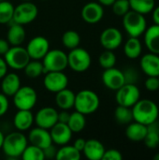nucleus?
Listing matches in <instances>:
<instances>
[{"instance_id":"aec40b11","label":"nucleus","mask_w":159,"mask_h":160,"mask_svg":"<svg viewBox=\"0 0 159 160\" xmlns=\"http://www.w3.org/2000/svg\"><path fill=\"white\" fill-rule=\"evenodd\" d=\"M105 147L99 141L96 139H91L86 141L85 146L82 150L85 158L89 160H102L105 153Z\"/></svg>"},{"instance_id":"8fccbe9b","label":"nucleus","mask_w":159,"mask_h":160,"mask_svg":"<svg viewBox=\"0 0 159 160\" xmlns=\"http://www.w3.org/2000/svg\"><path fill=\"white\" fill-rule=\"evenodd\" d=\"M97 1H98V3L101 4L102 6H107V7H109V6H112L115 0H97Z\"/></svg>"},{"instance_id":"0eeeda50","label":"nucleus","mask_w":159,"mask_h":160,"mask_svg":"<svg viewBox=\"0 0 159 160\" xmlns=\"http://www.w3.org/2000/svg\"><path fill=\"white\" fill-rule=\"evenodd\" d=\"M68 67L75 72H84L86 71L92 63L90 53L83 48H75L70 50L67 54Z\"/></svg>"},{"instance_id":"37998d69","label":"nucleus","mask_w":159,"mask_h":160,"mask_svg":"<svg viewBox=\"0 0 159 160\" xmlns=\"http://www.w3.org/2000/svg\"><path fill=\"white\" fill-rule=\"evenodd\" d=\"M43 152H44V157L45 158H55V156H56V152L57 150L55 149V147L53 146V144L46 147L45 149H43Z\"/></svg>"},{"instance_id":"423d86ee","label":"nucleus","mask_w":159,"mask_h":160,"mask_svg":"<svg viewBox=\"0 0 159 160\" xmlns=\"http://www.w3.org/2000/svg\"><path fill=\"white\" fill-rule=\"evenodd\" d=\"M4 59L8 68L21 70L25 68L28 62L31 60L25 48L20 46H12L5 53Z\"/></svg>"},{"instance_id":"a211bd4d","label":"nucleus","mask_w":159,"mask_h":160,"mask_svg":"<svg viewBox=\"0 0 159 160\" xmlns=\"http://www.w3.org/2000/svg\"><path fill=\"white\" fill-rule=\"evenodd\" d=\"M28 142L41 149H45L46 147L52 144L49 129H45L39 127L31 129L28 135Z\"/></svg>"},{"instance_id":"79ce46f5","label":"nucleus","mask_w":159,"mask_h":160,"mask_svg":"<svg viewBox=\"0 0 159 160\" xmlns=\"http://www.w3.org/2000/svg\"><path fill=\"white\" fill-rule=\"evenodd\" d=\"M8 106L9 103L7 100V97L5 94L0 93V117L7 113L8 110Z\"/></svg>"},{"instance_id":"c85d7f7f","label":"nucleus","mask_w":159,"mask_h":160,"mask_svg":"<svg viewBox=\"0 0 159 160\" xmlns=\"http://www.w3.org/2000/svg\"><path fill=\"white\" fill-rule=\"evenodd\" d=\"M82 158L81 152L73 145H62L56 152V160H80Z\"/></svg>"},{"instance_id":"72a5a7b5","label":"nucleus","mask_w":159,"mask_h":160,"mask_svg":"<svg viewBox=\"0 0 159 160\" xmlns=\"http://www.w3.org/2000/svg\"><path fill=\"white\" fill-rule=\"evenodd\" d=\"M62 42L67 49L72 50L79 47L81 42V37L77 31L67 30L62 36Z\"/></svg>"},{"instance_id":"ea45409f","label":"nucleus","mask_w":159,"mask_h":160,"mask_svg":"<svg viewBox=\"0 0 159 160\" xmlns=\"http://www.w3.org/2000/svg\"><path fill=\"white\" fill-rule=\"evenodd\" d=\"M123 156L120 151L116 149H110L105 150V153L103 155L102 160H122Z\"/></svg>"},{"instance_id":"49530a36","label":"nucleus","mask_w":159,"mask_h":160,"mask_svg":"<svg viewBox=\"0 0 159 160\" xmlns=\"http://www.w3.org/2000/svg\"><path fill=\"white\" fill-rule=\"evenodd\" d=\"M7 68H8V67H7L5 59L0 56V80L7 73Z\"/></svg>"},{"instance_id":"ddd939ff","label":"nucleus","mask_w":159,"mask_h":160,"mask_svg":"<svg viewBox=\"0 0 159 160\" xmlns=\"http://www.w3.org/2000/svg\"><path fill=\"white\" fill-rule=\"evenodd\" d=\"M58 122V112L52 107H44L37 111L34 116V123L37 127L51 129Z\"/></svg>"},{"instance_id":"cd10ccee","label":"nucleus","mask_w":159,"mask_h":160,"mask_svg":"<svg viewBox=\"0 0 159 160\" xmlns=\"http://www.w3.org/2000/svg\"><path fill=\"white\" fill-rule=\"evenodd\" d=\"M148 131L143 140L145 145L150 149H155L159 145V125L157 122L147 126Z\"/></svg>"},{"instance_id":"4468645a","label":"nucleus","mask_w":159,"mask_h":160,"mask_svg":"<svg viewBox=\"0 0 159 160\" xmlns=\"http://www.w3.org/2000/svg\"><path fill=\"white\" fill-rule=\"evenodd\" d=\"M102 82L103 84L111 90H118L126 83L124 72L116 68H106L102 73Z\"/></svg>"},{"instance_id":"603ef678","label":"nucleus","mask_w":159,"mask_h":160,"mask_svg":"<svg viewBox=\"0 0 159 160\" xmlns=\"http://www.w3.org/2000/svg\"><path fill=\"white\" fill-rule=\"evenodd\" d=\"M155 160H159V153L158 154H157L156 156H154V158H153Z\"/></svg>"},{"instance_id":"20e7f679","label":"nucleus","mask_w":159,"mask_h":160,"mask_svg":"<svg viewBox=\"0 0 159 160\" xmlns=\"http://www.w3.org/2000/svg\"><path fill=\"white\" fill-rule=\"evenodd\" d=\"M123 26L129 37L139 38L144 34L147 22L143 14L130 9L123 16Z\"/></svg>"},{"instance_id":"2f4dec72","label":"nucleus","mask_w":159,"mask_h":160,"mask_svg":"<svg viewBox=\"0 0 159 160\" xmlns=\"http://www.w3.org/2000/svg\"><path fill=\"white\" fill-rule=\"evenodd\" d=\"M23 70H24L25 75L29 79L38 78L43 73H45V69H44L42 62H40L39 60H34V59L28 62V64L25 66Z\"/></svg>"},{"instance_id":"9b49d317","label":"nucleus","mask_w":159,"mask_h":160,"mask_svg":"<svg viewBox=\"0 0 159 160\" xmlns=\"http://www.w3.org/2000/svg\"><path fill=\"white\" fill-rule=\"evenodd\" d=\"M44 87L52 93H57L68 84V78L63 71H49L45 73L43 80Z\"/></svg>"},{"instance_id":"bb28decb","label":"nucleus","mask_w":159,"mask_h":160,"mask_svg":"<svg viewBox=\"0 0 159 160\" xmlns=\"http://www.w3.org/2000/svg\"><path fill=\"white\" fill-rule=\"evenodd\" d=\"M142 52V45L139 38L130 37L125 43L124 52L129 59H137L141 56Z\"/></svg>"},{"instance_id":"7ed1b4c3","label":"nucleus","mask_w":159,"mask_h":160,"mask_svg":"<svg viewBox=\"0 0 159 160\" xmlns=\"http://www.w3.org/2000/svg\"><path fill=\"white\" fill-rule=\"evenodd\" d=\"M100 100L97 94L92 90L84 89L78 92L75 96L74 108L77 112L87 115L94 113L99 108Z\"/></svg>"},{"instance_id":"f257e3e1","label":"nucleus","mask_w":159,"mask_h":160,"mask_svg":"<svg viewBox=\"0 0 159 160\" xmlns=\"http://www.w3.org/2000/svg\"><path fill=\"white\" fill-rule=\"evenodd\" d=\"M133 121L149 126L157 121L159 109L157 103L151 99H139L138 102L131 108Z\"/></svg>"},{"instance_id":"39448f33","label":"nucleus","mask_w":159,"mask_h":160,"mask_svg":"<svg viewBox=\"0 0 159 160\" xmlns=\"http://www.w3.org/2000/svg\"><path fill=\"white\" fill-rule=\"evenodd\" d=\"M42 64L45 73L49 71H64L68 67L67 54L62 50H49L42 58Z\"/></svg>"},{"instance_id":"473e14b6","label":"nucleus","mask_w":159,"mask_h":160,"mask_svg":"<svg viewBox=\"0 0 159 160\" xmlns=\"http://www.w3.org/2000/svg\"><path fill=\"white\" fill-rule=\"evenodd\" d=\"M114 117L118 124L120 125H128L133 121L132 110L129 107H125L118 105L114 111Z\"/></svg>"},{"instance_id":"5fc2aeb1","label":"nucleus","mask_w":159,"mask_h":160,"mask_svg":"<svg viewBox=\"0 0 159 160\" xmlns=\"http://www.w3.org/2000/svg\"><path fill=\"white\" fill-rule=\"evenodd\" d=\"M0 1H3V0H0Z\"/></svg>"},{"instance_id":"4be33fe9","label":"nucleus","mask_w":159,"mask_h":160,"mask_svg":"<svg viewBox=\"0 0 159 160\" xmlns=\"http://www.w3.org/2000/svg\"><path fill=\"white\" fill-rule=\"evenodd\" d=\"M34 124V115L31 110H18L13 118V125L19 131H25L31 128Z\"/></svg>"},{"instance_id":"58836bf2","label":"nucleus","mask_w":159,"mask_h":160,"mask_svg":"<svg viewBox=\"0 0 159 160\" xmlns=\"http://www.w3.org/2000/svg\"><path fill=\"white\" fill-rule=\"evenodd\" d=\"M144 85H145V88L148 91H151V92L157 91L159 89V78L158 77L149 76L146 79Z\"/></svg>"},{"instance_id":"1a4fd4ad","label":"nucleus","mask_w":159,"mask_h":160,"mask_svg":"<svg viewBox=\"0 0 159 160\" xmlns=\"http://www.w3.org/2000/svg\"><path fill=\"white\" fill-rule=\"evenodd\" d=\"M141 98V91L134 83H125L116 90L115 99L118 105L132 108Z\"/></svg>"},{"instance_id":"de8ad7c7","label":"nucleus","mask_w":159,"mask_h":160,"mask_svg":"<svg viewBox=\"0 0 159 160\" xmlns=\"http://www.w3.org/2000/svg\"><path fill=\"white\" fill-rule=\"evenodd\" d=\"M85 142H86V141H85V140H83V139L80 138V139H77V140L74 142L73 146H74L77 150H79V151L82 153V150H83V148H84V146H85Z\"/></svg>"},{"instance_id":"a878e982","label":"nucleus","mask_w":159,"mask_h":160,"mask_svg":"<svg viewBox=\"0 0 159 160\" xmlns=\"http://www.w3.org/2000/svg\"><path fill=\"white\" fill-rule=\"evenodd\" d=\"M25 39V29L23 25L14 22L9 26L7 34V40L11 46H20Z\"/></svg>"},{"instance_id":"3c124183","label":"nucleus","mask_w":159,"mask_h":160,"mask_svg":"<svg viewBox=\"0 0 159 160\" xmlns=\"http://www.w3.org/2000/svg\"><path fill=\"white\" fill-rule=\"evenodd\" d=\"M4 134L0 131V149L2 148V145H3V141H4Z\"/></svg>"},{"instance_id":"c9c22d12","label":"nucleus","mask_w":159,"mask_h":160,"mask_svg":"<svg viewBox=\"0 0 159 160\" xmlns=\"http://www.w3.org/2000/svg\"><path fill=\"white\" fill-rule=\"evenodd\" d=\"M22 159L24 160H44L45 157H44V152L43 149L30 144L27 145L24 149V151L22 152Z\"/></svg>"},{"instance_id":"9d476101","label":"nucleus","mask_w":159,"mask_h":160,"mask_svg":"<svg viewBox=\"0 0 159 160\" xmlns=\"http://www.w3.org/2000/svg\"><path fill=\"white\" fill-rule=\"evenodd\" d=\"M38 14L37 7L30 1H23V3L14 8L12 21L16 23L24 25L36 20Z\"/></svg>"},{"instance_id":"4c0bfd02","label":"nucleus","mask_w":159,"mask_h":160,"mask_svg":"<svg viewBox=\"0 0 159 160\" xmlns=\"http://www.w3.org/2000/svg\"><path fill=\"white\" fill-rule=\"evenodd\" d=\"M112 11L117 16H124L130 10V5L128 0H115L112 5Z\"/></svg>"},{"instance_id":"e433bc0d","label":"nucleus","mask_w":159,"mask_h":160,"mask_svg":"<svg viewBox=\"0 0 159 160\" xmlns=\"http://www.w3.org/2000/svg\"><path fill=\"white\" fill-rule=\"evenodd\" d=\"M99 65L104 68H113L116 64V55L114 54L113 51L111 50H105L98 58Z\"/></svg>"},{"instance_id":"a18cd8bd","label":"nucleus","mask_w":159,"mask_h":160,"mask_svg":"<svg viewBox=\"0 0 159 160\" xmlns=\"http://www.w3.org/2000/svg\"><path fill=\"white\" fill-rule=\"evenodd\" d=\"M9 48H10V44L8 43V41L7 39L0 38V56L2 55L4 56Z\"/></svg>"},{"instance_id":"7c9ffc66","label":"nucleus","mask_w":159,"mask_h":160,"mask_svg":"<svg viewBox=\"0 0 159 160\" xmlns=\"http://www.w3.org/2000/svg\"><path fill=\"white\" fill-rule=\"evenodd\" d=\"M85 125H86V119H85L84 114L77 111L70 113L67 126L69 127V128L71 129L73 133H79L82 131L85 128Z\"/></svg>"},{"instance_id":"c756f323","label":"nucleus","mask_w":159,"mask_h":160,"mask_svg":"<svg viewBox=\"0 0 159 160\" xmlns=\"http://www.w3.org/2000/svg\"><path fill=\"white\" fill-rule=\"evenodd\" d=\"M130 9L141 14H148L153 11L156 6V0H128Z\"/></svg>"},{"instance_id":"393cba45","label":"nucleus","mask_w":159,"mask_h":160,"mask_svg":"<svg viewBox=\"0 0 159 160\" xmlns=\"http://www.w3.org/2000/svg\"><path fill=\"white\" fill-rule=\"evenodd\" d=\"M75 96L76 94L67 88H65L56 93L55 96V103L58 108L61 110H70L74 108L75 103Z\"/></svg>"},{"instance_id":"5701e85b","label":"nucleus","mask_w":159,"mask_h":160,"mask_svg":"<svg viewBox=\"0 0 159 160\" xmlns=\"http://www.w3.org/2000/svg\"><path fill=\"white\" fill-rule=\"evenodd\" d=\"M144 43L150 52L159 54V25L154 24L146 28L144 34Z\"/></svg>"},{"instance_id":"6ab92c4d","label":"nucleus","mask_w":159,"mask_h":160,"mask_svg":"<svg viewBox=\"0 0 159 160\" xmlns=\"http://www.w3.org/2000/svg\"><path fill=\"white\" fill-rule=\"evenodd\" d=\"M141 68L142 72L149 76H159V54L149 52L142 56L141 58Z\"/></svg>"},{"instance_id":"a19ab883","label":"nucleus","mask_w":159,"mask_h":160,"mask_svg":"<svg viewBox=\"0 0 159 160\" xmlns=\"http://www.w3.org/2000/svg\"><path fill=\"white\" fill-rule=\"evenodd\" d=\"M126 83H136L138 80V73L134 68H128L126 72H124Z\"/></svg>"},{"instance_id":"2eb2a0df","label":"nucleus","mask_w":159,"mask_h":160,"mask_svg":"<svg viewBox=\"0 0 159 160\" xmlns=\"http://www.w3.org/2000/svg\"><path fill=\"white\" fill-rule=\"evenodd\" d=\"M123 42L121 31L115 27H109L102 31L100 35V43L105 50L114 51L120 47Z\"/></svg>"},{"instance_id":"6e6552de","label":"nucleus","mask_w":159,"mask_h":160,"mask_svg":"<svg viewBox=\"0 0 159 160\" xmlns=\"http://www.w3.org/2000/svg\"><path fill=\"white\" fill-rule=\"evenodd\" d=\"M37 100V94L31 86H21L13 96V103L18 110H32Z\"/></svg>"},{"instance_id":"f8f14e48","label":"nucleus","mask_w":159,"mask_h":160,"mask_svg":"<svg viewBox=\"0 0 159 160\" xmlns=\"http://www.w3.org/2000/svg\"><path fill=\"white\" fill-rule=\"evenodd\" d=\"M25 49L31 59L41 60L50 50V42L45 37L37 36L27 43Z\"/></svg>"},{"instance_id":"412c9836","label":"nucleus","mask_w":159,"mask_h":160,"mask_svg":"<svg viewBox=\"0 0 159 160\" xmlns=\"http://www.w3.org/2000/svg\"><path fill=\"white\" fill-rule=\"evenodd\" d=\"M1 80L2 93L5 94L7 97H13L14 94L21 87L20 77L16 73H7Z\"/></svg>"},{"instance_id":"b1692460","label":"nucleus","mask_w":159,"mask_h":160,"mask_svg":"<svg viewBox=\"0 0 159 160\" xmlns=\"http://www.w3.org/2000/svg\"><path fill=\"white\" fill-rule=\"evenodd\" d=\"M147 131V126L134 121L127 125V128L126 129V136L129 141L132 142H143Z\"/></svg>"},{"instance_id":"f704fd0d","label":"nucleus","mask_w":159,"mask_h":160,"mask_svg":"<svg viewBox=\"0 0 159 160\" xmlns=\"http://www.w3.org/2000/svg\"><path fill=\"white\" fill-rule=\"evenodd\" d=\"M14 6L7 1H0V23L6 24L12 21L13 13H14Z\"/></svg>"},{"instance_id":"dca6fc26","label":"nucleus","mask_w":159,"mask_h":160,"mask_svg":"<svg viewBox=\"0 0 159 160\" xmlns=\"http://www.w3.org/2000/svg\"><path fill=\"white\" fill-rule=\"evenodd\" d=\"M82 20L87 23H97L100 22L104 16L103 6L98 2H89L86 3L81 12Z\"/></svg>"},{"instance_id":"864d4df0","label":"nucleus","mask_w":159,"mask_h":160,"mask_svg":"<svg viewBox=\"0 0 159 160\" xmlns=\"http://www.w3.org/2000/svg\"><path fill=\"white\" fill-rule=\"evenodd\" d=\"M22 1H31V0H22Z\"/></svg>"},{"instance_id":"6e6d98bb","label":"nucleus","mask_w":159,"mask_h":160,"mask_svg":"<svg viewBox=\"0 0 159 160\" xmlns=\"http://www.w3.org/2000/svg\"><path fill=\"white\" fill-rule=\"evenodd\" d=\"M158 78H159V76H158Z\"/></svg>"},{"instance_id":"f3484780","label":"nucleus","mask_w":159,"mask_h":160,"mask_svg":"<svg viewBox=\"0 0 159 160\" xmlns=\"http://www.w3.org/2000/svg\"><path fill=\"white\" fill-rule=\"evenodd\" d=\"M50 134L52 137V143L62 146L67 144L71 141L73 132L71 131L67 124L57 122L50 129Z\"/></svg>"},{"instance_id":"f03ea898","label":"nucleus","mask_w":159,"mask_h":160,"mask_svg":"<svg viewBox=\"0 0 159 160\" xmlns=\"http://www.w3.org/2000/svg\"><path fill=\"white\" fill-rule=\"evenodd\" d=\"M28 145V139L22 131L11 132L4 137L2 150L8 158H19Z\"/></svg>"},{"instance_id":"c03bdc74","label":"nucleus","mask_w":159,"mask_h":160,"mask_svg":"<svg viewBox=\"0 0 159 160\" xmlns=\"http://www.w3.org/2000/svg\"><path fill=\"white\" fill-rule=\"evenodd\" d=\"M69 116H70V113L67 110H62L60 112H58V122L67 124Z\"/></svg>"},{"instance_id":"09e8293b","label":"nucleus","mask_w":159,"mask_h":160,"mask_svg":"<svg viewBox=\"0 0 159 160\" xmlns=\"http://www.w3.org/2000/svg\"><path fill=\"white\" fill-rule=\"evenodd\" d=\"M152 18H153V22H155V24H158L159 25V6L158 7H155V8L152 11Z\"/></svg>"}]
</instances>
